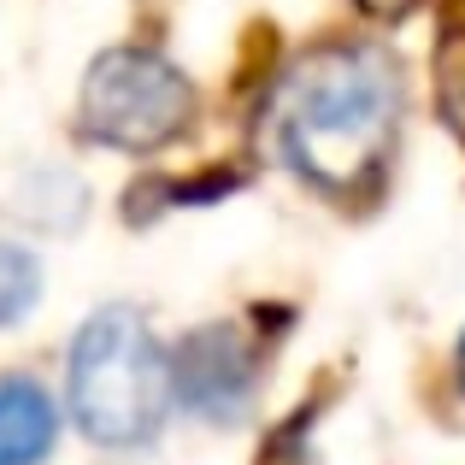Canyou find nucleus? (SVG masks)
<instances>
[{
	"mask_svg": "<svg viewBox=\"0 0 465 465\" xmlns=\"http://www.w3.org/2000/svg\"><path fill=\"white\" fill-rule=\"evenodd\" d=\"M407 83L383 42L307 47L265 94V148L318 194H353L377 183L401 130Z\"/></svg>",
	"mask_w": 465,
	"mask_h": 465,
	"instance_id": "f257e3e1",
	"label": "nucleus"
},
{
	"mask_svg": "<svg viewBox=\"0 0 465 465\" xmlns=\"http://www.w3.org/2000/svg\"><path fill=\"white\" fill-rule=\"evenodd\" d=\"M65 407L94 448H148L171 419V353L136 307H101L65 353Z\"/></svg>",
	"mask_w": 465,
	"mask_h": 465,
	"instance_id": "f03ea898",
	"label": "nucleus"
},
{
	"mask_svg": "<svg viewBox=\"0 0 465 465\" xmlns=\"http://www.w3.org/2000/svg\"><path fill=\"white\" fill-rule=\"evenodd\" d=\"M77 124L94 148L113 153H159L194 124V83L159 47H106L83 71Z\"/></svg>",
	"mask_w": 465,
	"mask_h": 465,
	"instance_id": "7ed1b4c3",
	"label": "nucleus"
},
{
	"mask_svg": "<svg viewBox=\"0 0 465 465\" xmlns=\"http://www.w3.org/2000/svg\"><path fill=\"white\" fill-rule=\"evenodd\" d=\"M260 395V353L242 324L213 318L194 324L171 348V407L194 412L201 424H242Z\"/></svg>",
	"mask_w": 465,
	"mask_h": 465,
	"instance_id": "20e7f679",
	"label": "nucleus"
},
{
	"mask_svg": "<svg viewBox=\"0 0 465 465\" xmlns=\"http://www.w3.org/2000/svg\"><path fill=\"white\" fill-rule=\"evenodd\" d=\"M59 448V401L42 377L0 371V465H47Z\"/></svg>",
	"mask_w": 465,
	"mask_h": 465,
	"instance_id": "39448f33",
	"label": "nucleus"
},
{
	"mask_svg": "<svg viewBox=\"0 0 465 465\" xmlns=\"http://www.w3.org/2000/svg\"><path fill=\"white\" fill-rule=\"evenodd\" d=\"M42 289H47L42 260H35L24 242L0 236V330L24 324V318L35 312V301H42Z\"/></svg>",
	"mask_w": 465,
	"mask_h": 465,
	"instance_id": "423d86ee",
	"label": "nucleus"
},
{
	"mask_svg": "<svg viewBox=\"0 0 465 465\" xmlns=\"http://www.w3.org/2000/svg\"><path fill=\"white\" fill-rule=\"evenodd\" d=\"M360 6H365V12H371V18H383V24H395V18H401V12H407V6H412V0H360Z\"/></svg>",
	"mask_w": 465,
	"mask_h": 465,
	"instance_id": "0eeeda50",
	"label": "nucleus"
},
{
	"mask_svg": "<svg viewBox=\"0 0 465 465\" xmlns=\"http://www.w3.org/2000/svg\"><path fill=\"white\" fill-rule=\"evenodd\" d=\"M454 365H460V389H465V336H460V348H454Z\"/></svg>",
	"mask_w": 465,
	"mask_h": 465,
	"instance_id": "6e6552de",
	"label": "nucleus"
}]
</instances>
